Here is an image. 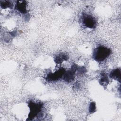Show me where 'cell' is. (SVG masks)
Listing matches in <instances>:
<instances>
[{
  "label": "cell",
  "instance_id": "cell-1",
  "mask_svg": "<svg viewBox=\"0 0 121 121\" xmlns=\"http://www.w3.org/2000/svg\"><path fill=\"white\" fill-rule=\"evenodd\" d=\"M28 105L29 107L30 112L27 120H32L36 117L37 118L38 117L42 118L43 117V113L42 112V110L43 106L42 102L30 101L29 102Z\"/></svg>",
  "mask_w": 121,
  "mask_h": 121
},
{
  "label": "cell",
  "instance_id": "cell-2",
  "mask_svg": "<svg viewBox=\"0 0 121 121\" xmlns=\"http://www.w3.org/2000/svg\"><path fill=\"white\" fill-rule=\"evenodd\" d=\"M111 50L104 45H99L96 47L93 53V59L98 61L102 62L106 60L111 54Z\"/></svg>",
  "mask_w": 121,
  "mask_h": 121
},
{
  "label": "cell",
  "instance_id": "cell-3",
  "mask_svg": "<svg viewBox=\"0 0 121 121\" xmlns=\"http://www.w3.org/2000/svg\"><path fill=\"white\" fill-rule=\"evenodd\" d=\"M81 23L84 27L94 29L96 27L97 22L96 19L92 15L84 14L81 17Z\"/></svg>",
  "mask_w": 121,
  "mask_h": 121
},
{
  "label": "cell",
  "instance_id": "cell-4",
  "mask_svg": "<svg viewBox=\"0 0 121 121\" xmlns=\"http://www.w3.org/2000/svg\"><path fill=\"white\" fill-rule=\"evenodd\" d=\"M66 70L63 68H60L54 73H49L47 75L45 79L48 81H54L62 78Z\"/></svg>",
  "mask_w": 121,
  "mask_h": 121
},
{
  "label": "cell",
  "instance_id": "cell-5",
  "mask_svg": "<svg viewBox=\"0 0 121 121\" xmlns=\"http://www.w3.org/2000/svg\"><path fill=\"white\" fill-rule=\"evenodd\" d=\"M26 5L27 3L26 1H17L15 6V9L20 13L25 14L27 12Z\"/></svg>",
  "mask_w": 121,
  "mask_h": 121
},
{
  "label": "cell",
  "instance_id": "cell-6",
  "mask_svg": "<svg viewBox=\"0 0 121 121\" xmlns=\"http://www.w3.org/2000/svg\"><path fill=\"white\" fill-rule=\"evenodd\" d=\"M121 69L120 68H116L111 71L109 76L111 78L117 80L120 82L121 76Z\"/></svg>",
  "mask_w": 121,
  "mask_h": 121
},
{
  "label": "cell",
  "instance_id": "cell-7",
  "mask_svg": "<svg viewBox=\"0 0 121 121\" xmlns=\"http://www.w3.org/2000/svg\"><path fill=\"white\" fill-rule=\"evenodd\" d=\"M68 59V55L64 53H61L57 55L54 57V62L56 64H60L63 61Z\"/></svg>",
  "mask_w": 121,
  "mask_h": 121
},
{
  "label": "cell",
  "instance_id": "cell-8",
  "mask_svg": "<svg viewBox=\"0 0 121 121\" xmlns=\"http://www.w3.org/2000/svg\"><path fill=\"white\" fill-rule=\"evenodd\" d=\"M99 82L101 86H106L109 84V79L108 76L104 73V74H102Z\"/></svg>",
  "mask_w": 121,
  "mask_h": 121
},
{
  "label": "cell",
  "instance_id": "cell-9",
  "mask_svg": "<svg viewBox=\"0 0 121 121\" xmlns=\"http://www.w3.org/2000/svg\"><path fill=\"white\" fill-rule=\"evenodd\" d=\"M13 3L10 1H0V7L5 9L6 8H12Z\"/></svg>",
  "mask_w": 121,
  "mask_h": 121
},
{
  "label": "cell",
  "instance_id": "cell-10",
  "mask_svg": "<svg viewBox=\"0 0 121 121\" xmlns=\"http://www.w3.org/2000/svg\"><path fill=\"white\" fill-rule=\"evenodd\" d=\"M96 109V108L95 103L94 102H91L90 104H89V108H88V110H89V113L91 114L94 113L95 112Z\"/></svg>",
  "mask_w": 121,
  "mask_h": 121
}]
</instances>
